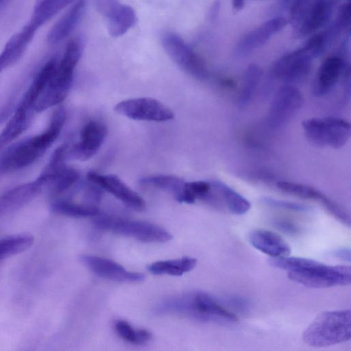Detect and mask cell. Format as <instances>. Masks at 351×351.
<instances>
[{"instance_id": "cell-1", "label": "cell", "mask_w": 351, "mask_h": 351, "mask_svg": "<svg viewBox=\"0 0 351 351\" xmlns=\"http://www.w3.org/2000/svg\"><path fill=\"white\" fill-rule=\"evenodd\" d=\"M156 313H180L196 320L218 324H232L237 316L210 294L195 291L168 300L156 307Z\"/></svg>"}, {"instance_id": "cell-2", "label": "cell", "mask_w": 351, "mask_h": 351, "mask_svg": "<svg viewBox=\"0 0 351 351\" xmlns=\"http://www.w3.org/2000/svg\"><path fill=\"white\" fill-rule=\"evenodd\" d=\"M83 43L75 38L67 44L63 57L51 76L37 104L44 109L60 103L69 93L73 80L75 68L82 56Z\"/></svg>"}, {"instance_id": "cell-3", "label": "cell", "mask_w": 351, "mask_h": 351, "mask_svg": "<svg viewBox=\"0 0 351 351\" xmlns=\"http://www.w3.org/2000/svg\"><path fill=\"white\" fill-rule=\"evenodd\" d=\"M350 309L323 312L313 321L303 334L304 341L315 348L326 347L350 340Z\"/></svg>"}, {"instance_id": "cell-4", "label": "cell", "mask_w": 351, "mask_h": 351, "mask_svg": "<svg viewBox=\"0 0 351 351\" xmlns=\"http://www.w3.org/2000/svg\"><path fill=\"white\" fill-rule=\"evenodd\" d=\"M294 269L288 271L290 280L311 288L348 285L351 268L346 265H328L313 259L299 257Z\"/></svg>"}, {"instance_id": "cell-5", "label": "cell", "mask_w": 351, "mask_h": 351, "mask_svg": "<svg viewBox=\"0 0 351 351\" xmlns=\"http://www.w3.org/2000/svg\"><path fill=\"white\" fill-rule=\"evenodd\" d=\"M335 2L328 0L295 1L289 5V21L298 38L316 32L330 20Z\"/></svg>"}, {"instance_id": "cell-6", "label": "cell", "mask_w": 351, "mask_h": 351, "mask_svg": "<svg viewBox=\"0 0 351 351\" xmlns=\"http://www.w3.org/2000/svg\"><path fill=\"white\" fill-rule=\"evenodd\" d=\"M305 137L312 145L339 149L348 141L350 124L345 119L337 117H313L302 122Z\"/></svg>"}, {"instance_id": "cell-7", "label": "cell", "mask_w": 351, "mask_h": 351, "mask_svg": "<svg viewBox=\"0 0 351 351\" xmlns=\"http://www.w3.org/2000/svg\"><path fill=\"white\" fill-rule=\"evenodd\" d=\"M93 223L98 228L148 243H165L172 239L165 229L152 223L110 216L96 217Z\"/></svg>"}, {"instance_id": "cell-8", "label": "cell", "mask_w": 351, "mask_h": 351, "mask_svg": "<svg viewBox=\"0 0 351 351\" xmlns=\"http://www.w3.org/2000/svg\"><path fill=\"white\" fill-rule=\"evenodd\" d=\"M161 41L165 51L182 70L199 80L207 78L204 61L180 36L168 32L162 35Z\"/></svg>"}, {"instance_id": "cell-9", "label": "cell", "mask_w": 351, "mask_h": 351, "mask_svg": "<svg viewBox=\"0 0 351 351\" xmlns=\"http://www.w3.org/2000/svg\"><path fill=\"white\" fill-rule=\"evenodd\" d=\"M304 97L293 85L284 84L277 90L267 116V125L274 130L287 125L302 106Z\"/></svg>"}, {"instance_id": "cell-10", "label": "cell", "mask_w": 351, "mask_h": 351, "mask_svg": "<svg viewBox=\"0 0 351 351\" xmlns=\"http://www.w3.org/2000/svg\"><path fill=\"white\" fill-rule=\"evenodd\" d=\"M114 110L117 114L138 121L165 122L174 117V113L171 108L150 97H138L122 101L114 106Z\"/></svg>"}, {"instance_id": "cell-11", "label": "cell", "mask_w": 351, "mask_h": 351, "mask_svg": "<svg viewBox=\"0 0 351 351\" xmlns=\"http://www.w3.org/2000/svg\"><path fill=\"white\" fill-rule=\"evenodd\" d=\"M313 60L302 47L277 60L271 66V75L285 84L293 85L301 82L309 74Z\"/></svg>"}, {"instance_id": "cell-12", "label": "cell", "mask_w": 351, "mask_h": 351, "mask_svg": "<svg viewBox=\"0 0 351 351\" xmlns=\"http://www.w3.org/2000/svg\"><path fill=\"white\" fill-rule=\"evenodd\" d=\"M95 3L112 37L123 35L137 22L135 11L128 5L115 1H97Z\"/></svg>"}, {"instance_id": "cell-13", "label": "cell", "mask_w": 351, "mask_h": 351, "mask_svg": "<svg viewBox=\"0 0 351 351\" xmlns=\"http://www.w3.org/2000/svg\"><path fill=\"white\" fill-rule=\"evenodd\" d=\"M288 21L283 16L271 18L245 34L234 49L236 57H244L265 45L270 38L281 31Z\"/></svg>"}, {"instance_id": "cell-14", "label": "cell", "mask_w": 351, "mask_h": 351, "mask_svg": "<svg viewBox=\"0 0 351 351\" xmlns=\"http://www.w3.org/2000/svg\"><path fill=\"white\" fill-rule=\"evenodd\" d=\"M87 178L91 182L112 194L128 208L138 211L145 210L146 204L144 199L117 176L89 171Z\"/></svg>"}, {"instance_id": "cell-15", "label": "cell", "mask_w": 351, "mask_h": 351, "mask_svg": "<svg viewBox=\"0 0 351 351\" xmlns=\"http://www.w3.org/2000/svg\"><path fill=\"white\" fill-rule=\"evenodd\" d=\"M277 187L286 193L302 199H314L320 202L337 219L343 224L350 226V215L345 209L335 201H333L314 187L290 182H278L277 183Z\"/></svg>"}, {"instance_id": "cell-16", "label": "cell", "mask_w": 351, "mask_h": 351, "mask_svg": "<svg viewBox=\"0 0 351 351\" xmlns=\"http://www.w3.org/2000/svg\"><path fill=\"white\" fill-rule=\"evenodd\" d=\"M81 260L92 272L105 279L121 282H138L145 278L143 274L128 271L120 264L105 258L84 255Z\"/></svg>"}, {"instance_id": "cell-17", "label": "cell", "mask_w": 351, "mask_h": 351, "mask_svg": "<svg viewBox=\"0 0 351 351\" xmlns=\"http://www.w3.org/2000/svg\"><path fill=\"white\" fill-rule=\"evenodd\" d=\"M107 134V128L103 123L89 121L81 131L80 142L71 150V156L80 160L90 159L100 149Z\"/></svg>"}, {"instance_id": "cell-18", "label": "cell", "mask_w": 351, "mask_h": 351, "mask_svg": "<svg viewBox=\"0 0 351 351\" xmlns=\"http://www.w3.org/2000/svg\"><path fill=\"white\" fill-rule=\"evenodd\" d=\"M344 68L343 60L337 56L326 58L320 64L311 84L315 97L328 93L338 82Z\"/></svg>"}, {"instance_id": "cell-19", "label": "cell", "mask_w": 351, "mask_h": 351, "mask_svg": "<svg viewBox=\"0 0 351 351\" xmlns=\"http://www.w3.org/2000/svg\"><path fill=\"white\" fill-rule=\"evenodd\" d=\"M248 239L254 248L271 258L287 256L291 253V248L285 239L270 230H254L250 233Z\"/></svg>"}, {"instance_id": "cell-20", "label": "cell", "mask_w": 351, "mask_h": 351, "mask_svg": "<svg viewBox=\"0 0 351 351\" xmlns=\"http://www.w3.org/2000/svg\"><path fill=\"white\" fill-rule=\"evenodd\" d=\"M45 148L38 135L16 148L8 158L7 165L12 167H23L32 162Z\"/></svg>"}, {"instance_id": "cell-21", "label": "cell", "mask_w": 351, "mask_h": 351, "mask_svg": "<svg viewBox=\"0 0 351 351\" xmlns=\"http://www.w3.org/2000/svg\"><path fill=\"white\" fill-rule=\"evenodd\" d=\"M197 264L195 258L183 256L180 258L154 262L147 267L154 275L167 274L179 276L192 270Z\"/></svg>"}, {"instance_id": "cell-22", "label": "cell", "mask_w": 351, "mask_h": 351, "mask_svg": "<svg viewBox=\"0 0 351 351\" xmlns=\"http://www.w3.org/2000/svg\"><path fill=\"white\" fill-rule=\"evenodd\" d=\"M86 8V1H80L75 3L53 28L51 39L57 41L67 36L80 22Z\"/></svg>"}, {"instance_id": "cell-23", "label": "cell", "mask_w": 351, "mask_h": 351, "mask_svg": "<svg viewBox=\"0 0 351 351\" xmlns=\"http://www.w3.org/2000/svg\"><path fill=\"white\" fill-rule=\"evenodd\" d=\"M211 184L217 193L223 199L230 213L241 215L250 210V203L240 193L220 181H215Z\"/></svg>"}, {"instance_id": "cell-24", "label": "cell", "mask_w": 351, "mask_h": 351, "mask_svg": "<svg viewBox=\"0 0 351 351\" xmlns=\"http://www.w3.org/2000/svg\"><path fill=\"white\" fill-rule=\"evenodd\" d=\"M140 182L171 193L178 202L184 190L185 182L178 177L169 175H156L143 178Z\"/></svg>"}, {"instance_id": "cell-25", "label": "cell", "mask_w": 351, "mask_h": 351, "mask_svg": "<svg viewBox=\"0 0 351 351\" xmlns=\"http://www.w3.org/2000/svg\"><path fill=\"white\" fill-rule=\"evenodd\" d=\"M263 75L262 69L256 64H249L246 68L243 79L238 102L240 106L247 104L257 88Z\"/></svg>"}, {"instance_id": "cell-26", "label": "cell", "mask_w": 351, "mask_h": 351, "mask_svg": "<svg viewBox=\"0 0 351 351\" xmlns=\"http://www.w3.org/2000/svg\"><path fill=\"white\" fill-rule=\"evenodd\" d=\"M114 328L117 335L125 341L134 345H143L149 341L152 334L145 329H136L123 319L115 321Z\"/></svg>"}, {"instance_id": "cell-27", "label": "cell", "mask_w": 351, "mask_h": 351, "mask_svg": "<svg viewBox=\"0 0 351 351\" xmlns=\"http://www.w3.org/2000/svg\"><path fill=\"white\" fill-rule=\"evenodd\" d=\"M212 190L211 183L206 181L185 182L178 202L193 204L196 199L206 201Z\"/></svg>"}, {"instance_id": "cell-28", "label": "cell", "mask_w": 351, "mask_h": 351, "mask_svg": "<svg viewBox=\"0 0 351 351\" xmlns=\"http://www.w3.org/2000/svg\"><path fill=\"white\" fill-rule=\"evenodd\" d=\"M55 209L63 215L74 217H96L99 214V209L96 206L67 202L57 203Z\"/></svg>"}, {"instance_id": "cell-29", "label": "cell", "mask_w": 351, "mask_h": 351, "mask_svg": "<svg viewBox=\"0 0 351 351\" xmlns=\"http://www.w3.org/2000/svg\"><path fill=\"white\" fill-rule=\"evenodd\" d=\"M32 239L27 237H12L0 241V258L15 254L28 247Z\"/></svg>"}, {"instance_id": "cell-30", "label": "cell", "mask_w": 351, "mask_h": 351, "mask_svg": "<svg viewBox=\"0 0 351 351\" xmlns=\"http://www.w3.org/2000/svg\"><path fill=\"white\" fill-rule=\"evenodd\" d=\"M351 21V5L350 1H346L339 5L336 18L329 27L332 34L336 36L341 31L350 28Z\"/></svg>"}, {"instance_id": "cell-31", "label": "cell", "mask_w": 351, "mask_h": 351, "mask_svg": "<svg viewBox=\"0 0 351 351\" xmlns=\"http://www.w3.org/2000/svg\"><path fill=\"white\" fill-rule=\"evenodd\" d=\"M53 176L56 180V189L61 191L74 184L78 179L79 174L75 169L64 168Z\"/></svg>"}, {"instance_id": "cell-32", "label": "cell", "mask_w": 351, "mask_h": 351, "mask_svg": "<svg viewBox=\"0 0 351 351\" xmlns=\"http://www.w3.org/2000/svg\"><path fill=\"white\" fill-rule=\"evenodd\" d=\"M264 201L269 206L291 210L304 211L308 209L306 206L298 203L285 202L271 198H265Z\"/></svg>"}, {"instance_id": "cell-33", "label": "cell", "mask_w": 351, "mask_h": 351, "mask_svg": "<svg viewBox=\"0 0 351 351\" xmlns=\"http://www.w3.org/2000/svg\"><path fill=\"white\" fill-rule=\"evenodd\" d=\"M226 302L238 310L243 311L248 307V302L243 298L238 296H230L226 299Z\"/></svg>"}, {"instance_id": "cell-34", "label": "cell", "mask_w": 351, "mask_h": 351, "mask_svg": "<svg viewBox=\"0 0 351 351\" xmlns=\"http://www.w3.org/2000/svg\"><path fill=\"white\" fill-rule=\"evenodd\" d=\"M333 255L339 258L343 259L345 261H350V251L347 249H339L333 252Z\"/></svg>"}, {"instance_id": "cell-35", "label": "cell", "mask_w": 351, "mask_h": 351, "mask_svg": "<svg viewBox=\"0 0 351 351\" xmlns=\"http://www.w3.org/2000/svg\"><path fill=\"white\" fill-rule=\"evenodd\" d=\"M220 8V2H215L214 5H213L211 10L210 12V18L212 20H215L218 15L219 10Z\"/></svg>"}, {"instance_id": "cell-36", "label": "cell", "mask_w": 351, "mask_h": 351, "mask_svg": "<svg viewBox=\"0 0 351 351\" xmlns=\"http://www.w3.org/2000/svg\"><path fill=\"white\" fill-rule=\"evenodd\" d=\"M245 5V1H233L232 2V10L234 12H239L241 10Z\"/></svg>"}]
</instances>
